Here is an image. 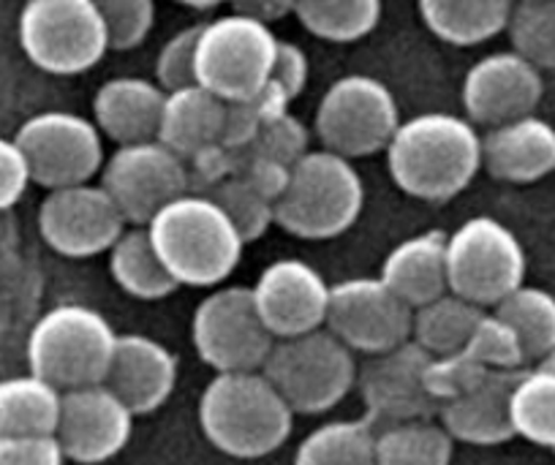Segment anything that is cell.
I'll return each mask as SVG.
<instances>
[{
    "label": "cell",
    "mask_w": 555,
    "mask_h": 465,
    "mask_svg": "<svg viewBox=\"0 0 555 465\" xmlns=\"http://www.w3.org/2000/svg\"><path fill=\"white\" fill-rule=\"evenodd\" d=\"M395 185L414 199L447 202L461 194L482 167V137L468 117L423 112L400 120L387 144Z\"/></svg>",
    "instance_id": "obj_1"
},
{
    "label": "cell",
    "mask_w": 555,
    "mask_h": 465,
    "mask_svg": "<svg viewBox=\"0 0 555 465\" xmlns=\"http://www.w3.org/2000/svg\"><path fill=\"white\" fill-rule=\"evenodd\" d=\"M199 425L223 454L256 460L284 447L295 411L261 371L216 373L199 398Z\"/></svg>",
    "instance_id": "obj_2"
},
{
    "label": "cell",
    "mask_w": 555,
    "mask_h": 465,
    "mask_svg": "<svg viewBox=\"0 0 555 465\" xmlns=\"http://www.w3.org/2000/svg\"><path fill=\"white\" fill-rule=\"evenodd\" d=\"M153 245L180 286H218L243 259L245 240L216 199L178 196L147 223Z\"/></svg>",
    "instance_id": "obj_3"
},
{
    "label": "cell",
    "mask_w": 555,
    "mask_h": 465,
    "mask_svg": "<svg viewBox=\"0 0 555 465\" xmlns=\"http://www.w3.org/2000/svg\"><path fill=\"white\" fill-rule=\"evenodd\" d=\"M365 185L351 158L333 150H308L292 164L289 183L275 202V223L302 240H333L354 227Z\"/></svg>",
    "instance_id": "obj_4"
},
{
    "label": "cell",
    "mask_w": 555,
    "mask_h": 465,
    "mask_svg": "<svg viewBox=\"0 0 555 465\" xmlns=\"http://www.w3.org/2000/svg\"><path fill=\"white\" fill-rule=\"evenodd\" d=\"M117 333L95 308L79 302L55 305L28 335L30 373L61 392L101 384L115 354Z\"/></svg>",
    "instance_id": "obj_5"
},
{
    "label": "cell",
    "mask_w": 555,
    "mask_h": 465,
    "mask_svg": "<svg viewBox=\"0 0 555 465\" xmlns=\"http://www.w3.org/2000/svg\"><path fill=\"white\" fill-rule=\"evenodd\" d=\"M354 351L327 327L278 338L261 373L275 384L295 414H324L357 384Z\"/></svg>",
    "instance_id": "obj_6"
},
{
    "label": "cell",
    "mask_w": 555,
    "mask_h": 465,
    "mask_svg": "<svg viewBox=\"0 0 555 465\" xmlns=\"http://www.w3.org/2000/svg\"><path fill=\"white\" fill-rule=\"evenodd\" d=\"M17 36L28 61L55 77L90 72L112 50L95 0H28Z\"/></svg>",
    "instance_id": "obj_7"
},
{
    "label": "cell",
    "mask_w": 555,
    "mask_h": 465,
    "mask_svg": "<svg viewBox=\"0 0 555 465\" xmlns=\"http://www.w3.org/2000/svg\"><path fill=\"white\" fill-rule=\"evenodd\" d=\"M278 36L245 14H223L202 25L196 41V82L223 101L259 93L272 74Z\"/></svg>",
    "instance_id": "obj_8"
},
{
    "label": "cell",
    "mask_w": 555,
    "mask_h": 465,
    "mask_svg": "<svg viewBox=\"0 0 555 465\" xmlns=\"http://www.w3.org/2000/svg\"><path fill=\"white\" fill-rule=\"evenodd\" d=\"M447 277L450 292L495 308L526 281V250L499 218L474 216L447 237Z\"/></svg>",
    "instance_id": "obj_9"
},
{
    "label": "cell",
    "mask_w": 555,
    "mask_h": 465,
    "mask_svg": "<svg viewBox=\"0 0 555 465\" xmlns=\"http://www.w3.org/2000/svg\"><path fill=\"white\" fill-rule=\"evenodd\" d=\"M400 126L392 90L367 74H346L335 79L317 106V133L322 144L346 158L387 150Z\"/></svg>",
    "instance_id": "obj_10"
},
{
    "label": "cell",
    "mask_w": 555,
    "mask_h": 465,
    "mask_svg": "<svg viewBox=\"0 0 555 465\" xmlns=\"http://www.w3.org/2000/svg\"><path fill=\"white\" fill-rule=\"evenodd\" d=\"M191 340L205 365L216 373L261 371L275 335L259 317L248 286H227L207 294L191 319Z\"/></svg>",
    "instance_id": "obj_11"
},
{
    "label": "cell",
    "mask_w": 555,
    "mask_h": 465,
    "mask_svg": "<svg viewBox=\"0 0 555 465\" xmlns=\"http://www.w3.org/2000/svg\"><path fill=\"white\" fill-rule=\"evenodd\" d=\"M14 142L25 155L30 183L50 191L90 183L104 167L99 126L77 112H39L20 126Z\"/></svg>",
    "instance_id": "obj_12"
},
{
    "label": "cell",
    "mask_w": 555,
    "mask_h": 465,
    "mask_svg": "<svg viewBox=\"0 0 555 465\" xmlns=\"http://www.w3.org/2000/svg\"><path fill=\"white\" fill-rule=\"evenodd\" d=\"M101 185L128 227H147L158 210L191 191L189 164L158 139L120 144L101 167Z\"/></svg>",
    "instance_id": "obj_13"
},
{
    "label": "cell",
    "mask_w": 555,
    "mask_h": 465,
    "mask_svg": "<svg viewBox=\"0 0 555 465\" xmlns=\"http://www.w3.org/2000/svg\"><path fill=\"white\" fill-rule=\"evenodd\" d=\"M414 308L405 305L382 277H349L330 286L324 327L351 351L382 354L411 338Z\"/></svg>",
    "instance_id": "obj_14"
},
{
    "label": "cell",
    "mask_w": 555,
    "mask_h": 465,
    "mask_svg": "<svg viewBox=\"0 0 555 465\" xmlns=\"http://www.w3.org/2000/svg\"><path fill=\"white\" fill-rule=\"evenodd\" d=\"M126 218L101 183L52 189L39 207V232L55 254L88 259L104 254L126 232Z\"/></svg>",
    "instance_id": "obj_15"
},
{
    "label": "cell",
    "mask_w": 555,
    "mask_h": 465,
    "mask_svg": "<svg viewBox=\"0 0 555 465\" xmlns=\"http://www.w3.org/2000/svg\"><path fill=\"white\" fill-rule=\"evenodd\" d=\"M428 360V351L411 338L395 349L367 357L362 371H357V384L373 427L382 430L400 422L430 419L439 414V403L425 387Z\"/></svg>",
    "instance_id": "obj_16"
},
{
    "label": "cell",
    "mask_w": 555,
    "mask_h": 465,
    "mask_svg": "<svg viewBox=\"0 0 555 465\" xmlns=\"http://www.w3.org/2000/svg\"><path fill=\"white\" fill-rule=\"evenodd\" d=\"M131 432L133 411L104 382L63 392L55 436L72 463H106L126 449Z\"/></svg>",
    "instance_id": "obj_17"
},
{
    "label": "cell",
    "mask_w": 555,
    "mask_h": 465,
    "mask_svg": "<svg viewBox=\"0 0 555 465\" xmlns=\"http://www.w3.org/2000/svg\"><path fill=\"white\" fill-rule=\"evenodd\" d=\"M250 292L275 340L311 333L327 322L330 283L302 259H278L267 264Z\"/></svg>",
    "instance_id": "obj_18"
},
{
    "label": "cell",
    "mask_w": 555,
    "mask_h": 465,
    "mask_svg": "<svg viewBox=\"0 0 555 465\" xmlns=\"http://www.w3.org/2000/svg\"><path fill=\"white\" fill-rule=\"evenodd\" d=\"M542 93V72L515 50L485 55L463 79V106L468 120L490 128L533 115Z\"/></svg>",
    "instance_id": "obj_19"
},
{
    "label": "cell",
    "mask_w": 555,
    "mask_h": 465,
    "mask_svg": "<svg viewBox=\"0 0 555 465\" xmlns=\"http://www.w3.org/2000/svg\"><path fill=\"white\" fill-rule=\"evenodd\" d=\"M104 384L133 411V416L153 414L172 398L178 384V357L147 335H117Z\"/></svg>",
    "instance_id": "obj_20"
},
{
    "label": "cell",
    "mask_w": 555,
    "mask_h": 465,
    "mask_svg": "<svg viewBox=\"0 0 555 465\" xmlns=\"http://www.w3.org/2000/svg\"><path fill=\"white\" fill-rule=\"evenodd\" d=\"M482 167L504 183H537L555 172V128L539 115L493 126L482 137Z\"/></svg>",
    "instance_id": "obj_21"
},
{
    "label": "cell",
    "mask_w": 555,
    "mask_h": 465,
    "mask_svg": "<svg viewBox=\"0 0 555 465\" xmlns=\"http://www.w3.org/2000/svg\"><path fill=\"white\" fill-rule=\"evenodd\" d=\"M522 371V367H520ZM520 371H488V376L461 398L439 405L441 425L455 441L493 447L515 438L512 387Z\"/></svg>",
    "instance_id": "obj_22"
},
{
    "label": "cell",
    "mask_w": 555,
    "mask_h": 465,
    "mask_svg": "<svg viewBox=\"0 0 555 465\" xmlns=\"http://www.w3.org/2000/svg\"><path fill=\"white\" fill-rule=\"evenodd\" d=\"M167 90L145 77H115L95 90L93 122L117 144L158 137Z\"/></svg>",
    "instance_id": "obj_23"
},
{
    "label": "cell",
    "mask_w": 555,
    "mask_h": 465,
    "mask_svg": "<svg viewBox=\"0 0 555 465\" xmlns=\"http://www.w3.org/2000/svg\"><path fill=\"white\" fill-rule=\"evenodd\" d=\"M378 277L411 308H420L450 292L447 234L423 232L398 243L384 259Z\"/></svg>",
    "instance_id": "obj_24"
},
{
    "label": "cell",
    "mask_w": 555,
    "mask_h": 465,
    "mask_svg": "<svg viewBox=\"0 0 555 465\" xmlns=\"http://www.w3.org/2000/svg\"><path fill=\"white\" fill-rule=\"evenodd\" d=\"M223 120H227V101L202 88L199 82L185 85V88L169 90L164 99L156 139L189 158L196 150L221 142Z\"/></svg>",
    "instance_id": "obj_25"
},
{
    "label": "cell",
    "mask_w": 555,
    "mask_h": 465,
    "mask_svg": "<svg viewBox=\"0 0 555 465\" xmlns=\"http://www.w3.org/2000/svg\"><path fill=\"white\" fill-rule=\"evenodd\" d=\"M416 7L436 39L474 47L506 30L515 0H416Z\"/></svg>",
    "instance_id": "obj_26"
},
{
    "label": "cell",
    "mask_w": 555,
    "mask_h": 465,
    "mask_svg": "<svg viewBox=\"0 0 555 465\" xmlns=\"http://www.w3.org/2000/svg\"><path fill=\"white\" fill-rule=\"evenodd\" d=\"M63 392L36 373L0 382V438L52 436Z\"/></svg>",
    "instance_id": "obj_27"
},
{
    "label": "cell",
    "mask_w": 555,
    "mask_h": 465,
    "mask_svg": "<svg viewBox=\"0 0 555 465\" xmlns=\"http://www.w3.org/2000/svg\"><path fill=\"white\" fill-rule=\"evenodd\" d=\"M109 270L117 286L137 299H162L180 286L158 256L147 227H126L109 248Z\"/></svg>",
    "instance_id": "obj_28"
},
{
    "label": "cell",
    "mask_w": 555,
    "mask_h": 465,
    "mask_svg": "<svg viewBox=\"0 0 555 465\" xmlns=\"http://www.w3.org/2000/svg\"><path fill=\"white\" fill-rule=\"evenodd\" d=\"M482 313L485 308L474 305L472 299L455 292H444L441 297L414 308L411 340L423 346L430 357L461 351L466 349L468 335Z\"/></svg>",
    "instance_id": "obj_29"
},
{
    "label": "cell",
    "mask_w": 555,
    "mask_h": 465,
    "mask_svg": "<svg viewBox=\"0 0 555 465\" xmlns=\"http://www.w3.org/2000/svg\"><path fill=\"white\" fill-rule=\"evenodd\" d=\"M295 465H376V427L367 419L324 422L302 438Z\"/></svg>",
    "instance_id": "obj_30"
},
{
    "label": "cell",
    "mask_w": 555,
    "mask_h": 465,
    "mask_svg": "<svg viewBox=\"0 0 555 465\" xmlns=\"http://www.w3.org/2000/svg\"><path fill=\"white\" fill-rule=\"evenodd\" d=\"M455 438L430 419H411L376 430V465H450Z\"/></svg>",
    "instance_id": "obj_31"
},
{
    "label": "cell",
    "mask_w": 555,
    "mask_h": 465,
    "mask_svg": "<svg viewBox=\"0 0 555 465\" xmlns=\"http://www.w3.org/2000/svg\"><path fill=\"white\" fill-rule=\"evenodd\" d=\"M295 14L317 39L351 44L376 30L382 0H300Z\"/></svg>",
    "instance_id": "obj_32"
},
{
    "label": "cell",
    "mask_w": 555,
    "mask_h": 465,
    "mask_svg": "<svg viewBox=\"0 0 555 465\" xmlns=\"http://www.w3.org/2000/svg\"><path fill=\"white\" fill-rule=\"evenodd\" d=\"M495 313L515 330L528 360L542 362L555 349V297L547 288L522 283L495 305Z\"/></svg>",
    "instance_id": "obj_33"
},
{
    "label": "cell",
    "mask_w": 555,
    "mask_h": 465,
    "mask_svg": "<svg viewBox=\"0 0 555 465\" xmlns=\"http://www.w3.org/2000/svg\"><path fill=\"white\" fill-rule=\"evenodd\" d=\"M515 436L555 452V371L539 365L517 373L512 387Z\"/></svg>",
    "instance_id": "obj_34"
},
{
    "label": "cell",
    "mask_w": 555,
    "mask_h": 465,
    "mask_svg": "<svg viewBox=\"0 0 555 465\" xmlns=\"http://www.w3.org/2000/svg\"><path fill=\"white\" fill-rule=\"evenodd\" d=\"M506 34L512 50L539 72L555 68V0H515Z\"/></svg>",
    "instance_id": "obj_35"
},
{
    "label": "cell",
    "mask_w": 555,
    "mask_h": 465,
    "mask_svg": "<svg viewBox=\"0 0 555 465\" xmlns=\"http://www.w3.org/2000/svg\"><path fill=\"white\" fill-rule=\"evenodd\" d=\"M207 196L223 207V212L232 218L245 243L261 237V234L270 229V223H275V202L267 199L261 191H256L254 185L245 178H240V175H232V178L212 185V189L207 191Z\"/></svg>",
    "instance_id": "obj_36"
},
{
    "label": "cell",
    "mask_w": 555,
    "mask_h": 465,
    "mask_svg": "<svg viewBox=\"0 0 555 465\" xmlns=\"http://www.w3.org/2000/svg\"><path fill=\"white\" fill-rule=\"evenodd\" d=\"M463 351H468L488 371H520L528 362L526 349H522L517 333L495 310H490V313L485 310L482 317H479Z\"/></svg>",
    "instance_id": "obj_37"
},
{
    "label": "cell",
    "mask_w": 555,
    "mask_h": 465,
    "mask_svg": "<svg viewBox=\"0 0 555 465\" xmlns=\"http://www.w3.org/2000/svg\"><path fill=\"white\" fill-rule=\"evenodd\" d=\"M488 376V367L479 365L468 351H452V354H436L425 367V387L436 403H450L461 398L468 389L477 387Z\"/></svg>",
    "instance_id": "obj_38"
},
{
    "label": "cell",
    "mask_w": 555,
    "mask_h": 465,
    "mask_svg": "<svg viewBox=\"0 0 555 465\" xmlns=\"http://www.w3.org/2000/svg\"><path fill=\"white\" fill-rule=\"evenodd\" d=\"M106 23L112 50H133L156 23V0H95Z\"/></svg>",
    "instance_id": "obj_39"
},
{
    "label": "cell",
    "mask_w": 555,
    "mask_h": 465,
    "mask_svg": "<svg viewBox=\"0 0 555 465\" xmlns=\"http://www.w3.org/2000/svg\"><path fill=\"white\" fill-rule=\"evenodd\" d=\"M243 150H250L256 155H267V158H275V162L289 164L292 167L300 155L308 153V128L295 115L284 112V115L267 120L259 128L254 142Z\"/></svg>",
    "instance_id": "obj_40"
},
{
    "label": "cell",
    "mask_w": 555,
    "mask_h": 465,
    "mask_svg": "<svg viewBox=\"0 0 555 465\" xmlns=\"http://www.w3.org/2000/svg\"><path fill=\"white\" fill-rule=\"evenodd\" d=\"M202 25L178 30L156 57V82L164 90H178L196 82V41H199Z\"/></svg>",
    "instance_id": "obj_41"
},
{
    "label": "cell",
    "mask_w": 555,
    "mask_h": 465,
    "mask_svg": "<svg viewBox=\"0 0 555 465\" xmlns=\"http://www.w3.org/2000/svg\"><path fill=\"white\" fill-rule=\"evenodd\" d=\"M185 164H189L191 189H196L199 194H207L212 185L237 175L240 150L229 147V144L223 142H212L207 144V147L196 150L194 155H189Z\"/></svg>",
    "instance_id": "obj_42"
},
{
    "label": "cell",
    "mask_w": 555,
    "mask_h": 465,
    "mask_svg": "<svg viewBox=\"0 0 555 465\" xmlns=\"http://www.w3.org/2000/svg\"><path fill=\"white\" fill-rule=\"evenodd\" d=\"M57 436H7L0 438V465H63Z\"/></svg>",
    "instance_id": "obj_43"
},
{
    "label": "cell",
    "mask_w": 555,
    "mask_h": 465,
    "mask_svg": "<svg viewBox=\"0 0 555 465\" xmlns=\"http://www.w3.org/2000/svg\"><path fill=\"white\" fill-rule=\"evenodd\" d=\"M237 175L248 180L256 191H261L267 199L278 202L281 199V194L286 191V183H289L292 167L289 164L275 162V158H267V155H256L250 153V150H240Z\"/></svg>",
    "instance_id": "obj_44"
},
{
    "label": "cell",
    "mask_w": 555,
    "mask_h": 465,
    "mask_svg": "<svg viewBox=\"0 0 555 465\" xmlns=\"http://www.w3.org/2000/svg\"><path fill=\"white\" fill-rule=\"evenodd\" d=\"M30 183L28 164L14 139L0 137V210L17 205Z\"/></svg>",
    "instance_id": "obj_45"
},
{
    "label": "cell",
    "mask_w": 555,
    "mask_h": 465,
    "mask_svg": "<svg viewBox=\"0 0 555 465\" xmlns=\"http://www.w3.org/2000/svg\"><path fill=\"white\" fill-rule=\"evenodd\" d=\"M308 74H311V63H308V55L292 41L278 39L275 61H272V74L270 82H275L278 88L284 90L292 101L306 90Z\"/></svg>",
    "instance_id": "obj_46"
},
{
    "label": "cell",
    "mask_w": 555,
    "mask_h": 465,
    "mask_svg": "<svg viewBox=\"0 0 555 465\" xmlns=\"http://www.w3.org/2000/svg\"><path fill=\"white\" fill-rule=\"evenodd\" d=\"M229 3H232L234 14H245V17L272 25L295 14L300 0H229Z\"/></svg>",
    "instance_id": "obj_47"
},
{
    "label": "cell",
    "mask_w": 555,
    "mask_h": 465,
    "mask_svg": "<svg viewBox=\"0 0 555 465\" xmlns=\"http://www.w3.org/2000/svg\"><path fill=\"white\" fill-rule=\"evenodd\" d=\"M175 3H183V7H191V9H199V12H205V9L221 7V3H229V0H175Z\"/></svg>",
    "instance_id": "obj_48"
},
{
    "label": "cell",
    "mask_w": 555,
    "mask_h": 465,
    "mask_svg": "<svg viewBox=\"0 0 555 465\" xmlns=\"http://www.w3.org/2000/svg\"><path fill=\"white\" fill-rule=\"evenodd\" d=\"M539 365H544V367H550V371H555V349H553V351H550V354H547V357H544V360H542V362H539Z\"/></svg>",
    "instance_id": "obj_49"
}]
</instances>
